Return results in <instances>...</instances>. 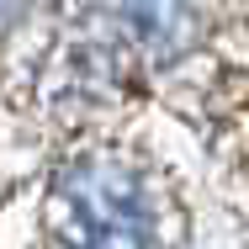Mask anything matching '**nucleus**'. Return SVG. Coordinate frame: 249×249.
<instances>
[{"label": "nucleus", "mask_w": 249, "mask_h": 249, "mask_svg": "<svg viewBox=\"0 0 249 249\" xmlns=\"http://www.w3.org/2000/svg\"><path fill=\"white\" fill-rule=\"evenodd\" d=\"M74 217L96 249H149V207L122 175H85L74 186Z\"/></svg>", "instance_id": "nucleus-1"}]
</instances>
